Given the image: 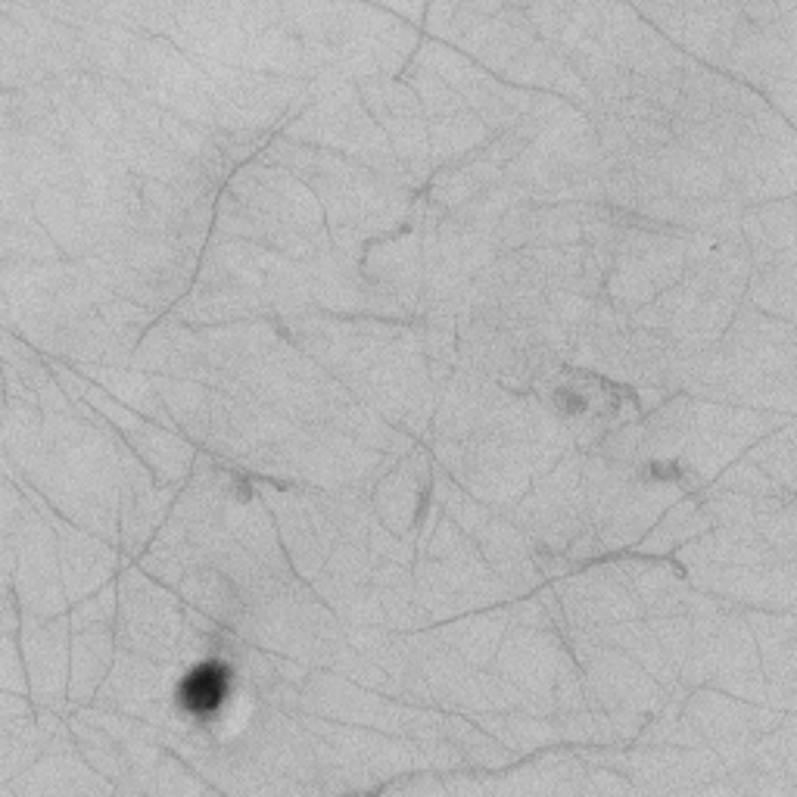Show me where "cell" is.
<instances>
[{
	"label": "cell",
	"instance_id": "obj_1",
	"mask_svg": "<svg viewBox=\"0 0 797 797\" xmlns=\"http://www.w3.org/2000/svg\"><path fill=\"white\" fill-rule=\"evenodd\" d=\"M225 686H228V679H225V673L219 667H200L185 683V704H188L190 710H197V714L216 710L221 698H225Z\"/></svg>",
	"mask_w": 797,
	"mask_h": 797
}]
</instances>
